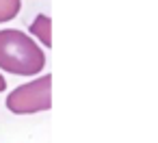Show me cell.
<instances>
[{
    "label": "cell",
    "mask_w": 158,
    "mask_h": 143,
    "mask_svg": "<svg viewBox=\"0 0 158 143\" xmlns=\"http://www.w3.org/2000/svg\"><path fill=\"white\" fill-rule=\"evenodd\" d=\"M46 67V52L20 28L0 31V69L15 76H37Z\"/></svg>",
    "instance_id": "obj_1"
},
{
    "label": "cell",
    "mask_w": 158,
    "mask_h": 143,
    "mask_svg": "<svg viewBox=\"0 0 158 143\" xmlns=\"http://www.w3.org/2000/svg\"><path fill=\"white\" fill-rule=\"evenodd\" d=\"M52 76L44 74L26 85H20L18 89H13L7 95V108L13 115H35V113H44L50 111L52 106Z\"/></svg>",
    "instance_id": "obj_2"
},
{
    "label": "cell",
    "mask_w": 158,
    "mask_h": 143,
    "mask_svg": "<svg viewBox=\"0 0 158 143\" xmlns=\"http://www.w3.org/2000/svg\"><path fill=\"white\" fill-rule=\"evenodd\" d=\"M28 35H31L37 44H41L46 50H50V48H52V20H50V15L39 13V15L31 22Z\"/></svg>",
    "instance_id": "obj_3"
},
{
    "label": "cell",
    "mask_w": 158,
    "mask_h": 143,
    "mask_svg": "<svg viewBox=\"0 0 158 143\" xmlns=\"http://www.w3.org/2000/svg\"><path fill=\"white\" fill-rule=\"evenodd\" d=\"M22 11V0H0V24L11 22Z\"/></svg>",
    "instance_id": "obj_4"
},
{
    "label": "cell",
    "mask_w": 158,
    "mask_h": 143,
    "mask_svg": "<svg viewBox=\"0 0 158 143\" xmlns=\"http://www.w3.org/2000/svg\"><path fill=\"white\" fill-rule=\"evenodd\" d=\"M7 89V80H5V76H2V72H0V93H2Z\"/></svg>",
    "instance_id": "obj_5"
}]
</instances>
